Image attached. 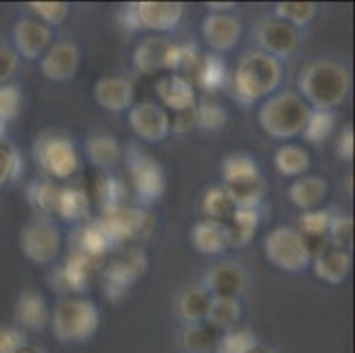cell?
<instances>
[{
  "label": "cell",
  "instance_id": "cell-1",
  "mask_svg": "<svg viewBox=\"0 0 355 353\" xmlns=\"http://www.w3.org/2000/svg\"><path fill=\"white\" fill-rule=\"evenodd\" d=\"M350 73L334 60H313L299 74V96L311 110H334L347 99Z\"/></svg>",
  "mask_w": 355,
  "mask_h": 353
},
{
  "label": "cell",
  "instance_id": "cell-2",
  "mask_svg": "<svg viewBox=\"0 0 355 353\" xmlns=\"http://www.w3.org/2000/svg\"><path fill=\"white\" fill-rule=\"evenodd\" d=\"M283 66L270 55L260 50L246 53L239 60L234 73V92L242 105H254L266 101L267 97L276 94L282 85Z\"/></svg>",
  "mask_w": 355,
  "mask_h": 353
},
{
  "label": "cell",
  "instance_id": "cell-3",
  "mask_svg": "<svg viewBox=\"0 0 355 353\" xmlns=\"http://www.w3.org/2000/svg\"><path fill=\"white\" fill-rule=\"evenodd\" d=\"M311 108L297 92L285 90L261 101L257 113L258 126L274 140H292L302 135Z\"/></svg>",
  "mask_w": 355,
  "mask_h": 353
},
{
  "label": "cell",
  "instance_id": "cell-4",
  "mask_svg": "<svg viewBox=\"0 0 355 353\" xmlns=\"http://www.w3.org/2000/svg\"><path fill=\"white\" fill-rule=\"evenodd\" d=\"M50 322L53 336L60 343L66 345L85 343L98 332L99 309L89 299L66 297L57 302Z\"/></svg>",
  "mask_w": 355,
  "mask_h": 353
},
{
  "label": "cell",
  "instance_id": "cell-5",
  "mask_svg": "<svg viewBox=\"0 0 355 353\" xmlns=\"http://www.w3.org/2000/svg\"><path fill=\"white\" fill-rule=\"evenodd\" d=\"M34 161L43 177L64 180L73 177L80 168V154L69 136L57 131L41 132L34 141Z\"/></svg>",
  "mask_w": 355,
  "mask_h": 353
},
{
  "label": "cell",
  "instance_id": "cell-6",
  "mask_svg": "<svg viewBox=\"0 0 355 353\" xmlns=\"http://www.w3.org/2000/svg\"><path fill=\"white\" fill-rule=\"evenodd\" d=\"M184 16L180 2H133L124 6L121 21L129 31H148L166 34L179 27Z\"/></svg>",
  "mask_w": 355,
  "mask_h": 353
},
{
  "label": "cell",
  "instance_id": "cell-7",
  "mask_svg": "<svg viewBox=\"0 0 355 353\" xmlns=\"http://www.w3.org/2000/svg\"><path fill=\"white\" fill-rule=\"evenodd\" d=\"M125 163L138 202L144 205L156 203L166 187V175L159 161L144 148L131 145L125 152Z\"/></svg>",
  "mask_w": 355,
  "mask_h": 353
},
{
  "label": "cell",
  "instance_id": "cell-8",
  "mask_svg": "<svg viewBox=\"0 0 355 353\" xmlns=\"http://www.w3.org/2000/svg\"><path fill=\"white\" fill-rule=\"evenodd\" d=\"M263 252L274 267L286 272L302 270L311 261L301 233L297 232V228L286 225L276 226L267 233Z\"/></svg>",
  "mask_w": 355,
  "mask_h": 353
},
{
  "label": "cell",
  "instance_id": "cell-9",
  "mask_svg": "<svg viewBox=\"0 0 355 353\" xmlns=\"http://www.w3.org/2000/svg\"><path fill=\"white\" fill-rule=\"evenodd\" d=\"M20 249L24 257L35 265H48L57 260L62 249V235L53 221L35 218L20 232Z\"/></svg>",
  "mask_w": 355,
  "mask_h": 353
},
{
  "label": "cell",
  "instance_id": "cell-10",
  "mask_svg": "<svg viewBox=\"0 0 355 353\" xmlns=\"http://www.w3.org/2000/svg\"><path fill=\"white\" fill-rule=\"evenodd\" d=\"M147 264V255L140 248L129 249L124 257L110 261L101 272V286L106 299L114 302L124 299L129 288L145 274Z\"/></svg>",
  "mask_w": 355,
  "mask_h": 353
},
{
  "label": "cell",
  "instance_id": "cell-11",
  "mask_svg": "<svg viewBox=\"0 0 355 353\" xmlns=\"http://www.w3.org/2000/svg\"><path fill=\"white\" fill-rule=\"evenodd\" d=\"M98 221L105 228L112 244L140 241L141 237H148L153 232V218L137 207L119 205L103 209Z\"/></svg>",
  "mask_w": 355,
  "mask_h": 353
},
{
  "label": "cell",
  "instance_id": "cell-12",
  "mask_svg": "<svg viewBox=\"0 0 355 353\" xmlns=\"http://www.w3.org/2000/svg\"><path fill=\"white\" fill-rule=\"evenodd\" d=\"M254 39L260 46V51L270 55L276 60H283L299 50L301 31L272 16V18L261 19L258 24Z\"/></svg>",
  "mask_w": 355,
  "mask_h": 353
},
{
  "label": "cell",
  "instance_id": "cell-13",
  "mask_svg": "<svg viewBox=\"0 0 355 353\" xmlns=\"http://www.w3.org/2000/svg\"><path fill=\"white\" fill-rule=\"evenodd\" d=\"M129 128L140 140L148 144L163 141L170 135V113L154 101L135 103L128 110Z\"/></svg>",
  "mask_w": 355,
  "mask_h": 353
},
{
  "label": "cell",
  "instance_id": "cell-14",
  "mask_svg": "<svg viewBox=\"0 0 355 353\" xmlns=\"http://www.w3.org/2000/svg\"><path fill=\"white\" fill-rule=\"evenodd\" d=\"M82 53L80 48L71 41L53 43L41 57L40 71L46 80L55 83L71 82L80 69Z\"/></svg>",
  "mask_w": 355,
  "mask_h": 353
},
{
  "label": "cell",
  "instance_id": "cell-15",
  "mask_svg": "<svg viewBox=\"0 0 355 353\" xmlns=\"http://www.w3.org/2000/svg\"><path fill=\"white\" fill-rule=\"evenodd\" d=\"M202 37L214 53H227L239 44L242 24L230 12H211L202 21Z\"/></svg>",
  "mask_w": 355,
  "mask_h": 353
},
{
  "label": "cell",
  "instance_id": "cell-16",
  "mask_svg": "<svg viewBox=\"0 0 355 353\" xmlns=\"http://www.w3.org/2000/svg\"><path fill=\"white\" fill-rule=\"evenodd\" d=\"M99 268L98 258L87 257L83 252L69 249L66 260L57 270L53 272L55 284H51L57 290L64 291H85L89 286L90 279L94 277L96 270Z\"/></svg>",
  "mask_w": 355,
  "mask_h": 353
},
{
  "label": "cell",
  "instance_id": "cell-17",
  "mask_svg": "<svg viewBox=\"0 0 355 353\" xmlns=\"http://www.w3.org/2000/svg\"><path fill=\"white\" fill-rule=\"evenodd\" d=\"M53 31L35 18H20L12 27L15 51L27 60H35L51 46Z\"/></svg>",
  "mask_w": 355,
  "mask_h": 353
},
{
  "label": "cell",
  "instance_id": "cell-18",
  "mask_svg": "<svg viewBox=\"0 0 355 353\" xmlns=\"http://www.w3.org/2000/svg\"><path fill=\"white\" fill-rule=\"evenodd\" d=\"M202 284L212 297L239 299L248 288V272L242 265L223 261L209 268Z\"/></svg>",
  "mask_w": 355,
  "mask_h": 353
},
{
  "label": "cell",
  "instance_id": "cell-19",
  "mask_svg": "<svg viewBox=\"0 0 355 353\" xmlns=\"http://www.w3.org/2000/svg\"><path fill=\"white\" fill-rule=\"evenodd\" d=\"M135 96L133 80L125 76H103L94 83V101L106 112H125L135 105Z\"/></svg>",
  "mask_w": 355,
  "mask_h": 353
},
{
  "label": "cell",
  "instance_id": "cell-20",
  "mask_svg": "<svg viewBox=\"0 0 355 353\" xmlns=\"http://www.w3.org/2000/svg\"><path fill=\"white\" fill-rule=\"evenodd\" d=\"M156 94L163 108L166 106L172 113L186 112L196 106V89L195 83L188 76L182 74H170L159 78L156 82Z\"/></svg>",
  "mask_w": 355,
  "mask_h": 353
},
{
  "label": "cell",
  "instance_id": "cell-21",
  "mask_svg": "<svg viewBox=\"0 0 355 353\" xmlns=\"http://www.w3.org/2000/svg\"><path fill=\"white\" fill-rule=\"evenodd\" d=\"M332 212L329 209H313L306 210L299 219V228L297 232L301 233L304 241L306 249H308L311 260L318 255L331 248L329 242V225H331Z\"/></svg>",
  "mask_w": 355,
  "mask_h": 353
},
{
  "label": "cell",
  "instance_id": "cell-22",
  "mask_svg": "<svg viewBox=\"0 0 355 353\" xmlns=\"http://www.w3.org/2000/svg\"><path fill=\"white\" fill-rule=\"evenodd\" d=\"M15 322L18 329L24 332L44 329L50 322V311H48L46 299L34 288H25L15 304Z\"/></svg>",
  "mask_w": 355,
  "mask_h": 353
},
{
  "label": "cell",
  "instance_id": "cell-23",
  "mask_svg": "<svg viewBox=\"0 0 355 353\" xmlns=\"http://www.w3.org/2000/svg\"><path fill=\"white\" fill-rule=\"evenodd\" d=\"M212 295L203 284H188L179 291L175 300V313L186 325L203 323L207 318Z\"/></svg>",
  "mask_w": 355,
  "mask_h": 353
},
{
  "label": "cell",
  "instance_id": "cell-24",
  "mask_svg": "<svg viewBox=\"0 0 355 353\" xmlns=\"http://www.w3.org/2000/svg\"><path fill=\"white\" fill-rule=\"evenodd\" d=\"M228 248L241 249L253 242L260 228V210L258 209H234L230 218L223 225Z\"/></svg>",
  "mask_w": 355,
  "mask_h": 353
},
{
  "label": "cell",
  "instance_id": "cell-25",
  "mask_svg": "<svg viewBox=\"0 0 355 353\" xmlns=\"http://www.w3.org/2000/svg\"><path fill=\"white\" fill-rule=\"evenodd\" d=\"M352 270L350 251L338 248L325 249L322 255L313 258V272L318 279L329 284H341L347 281Z\"/></svg>",
  "mask_w": 355,
  "mask_h": 353
},
{
  "label": "cell",
  "instance_id": "cell-26",
  "mask_svg": "<svg viewBox=\"0 0 355 353\" xmlns=\"http://www.w3.org/2000/svg\"><path fill=\"white\" fill-rule=\"evenodd\" d=\"M329 184L320 175H302L288 187V200L297 209L313 210L327 198Z\"/></svg>",
  "mask_w": 355,
  "mask_h": 353
},
{
  "label": "cell",
  "instance_id": "cell-27",
  "mask_svg": "<svg viewBox=\"0 0 355 353\" xmlns=\"http://www.w3.org/2000/svg\"><path fill=\"white\" fill-rule=\"evenodd\" d=\"M168 48H170V41L159 35L141 39L133 51L135 69L147 76L163 71Z\"/></svg>",
  "mask_w": 355,
  "mask_h": 353
},
{
  "label": "cell",
  "instance_id": "cell-28",
  "mask_svg": "<svg viewBox=\"0 0 355 353\" xmlns=\"http://www.w3.org/2000/svg\"><path fill=\"white\" fill-rule=\"evenodd\" d=\"M85 154L98 170L108 171L121 161L122 147L115 136L108 132H94L87 138Z\"/></svg>",
  "mask_w": 355,
  "mask_h": 353
},
{
  "label": "cell",
  "instance_id": "cell-29",
  "mask_svg": "<svg viewBox=\"0 0 355 353\" xmlns=\"http://www.w3.org/2000/svg\"><path fill=\"white\" fill-rule=\"evenodd\" d=\"M112 241L106 235L105 228L99 225V221H90L87 225H83L78 232L73 235V241H71V249L74 251H80L87 257L98 258L101 260L106 255L110 248H112Z\"/></svg>",
  "mask_w": 355,
  "mask_h": 353
},
{
  "label": "cell",
  "instance_id": "cell-30",
  "mask_svg": "<svg viewBox=\"0 0 355 353\" xmlns=\"http://www.w3.org/2000/svg\"><path fill=\"white\" fill-rule=\"evenodd\" d=\"M191 244L202 255L214 257L227 251V239L221 223L202 219L191 228Z\"/></svg>",
  "mask_w": 355,
  "mask_h": 353
},
{
  "label": "cell",
  "instance_id": "cell-31",
  "mask_svg": "<svg viewBox=\"0 0 355 353\" xmlns=\"http://www.w3.org/2000/svg\"><path fill=\"white\" fill-rule=\"evenodd\" d=\"M242 316V307L239 299H228V297H212L211 307H209L205 323L218 330L219 334L230 332L239 329V322Z\"/></svg>",
  "mask_w": 355,
  "mask_h": 353
},
{
  "label": "cell",
  "instance_id": "cell-32",
  "mask_svg": "<svg viewBox=\"0 0 355 353\" xmlns=\"http://www.w3.org/2000/svg\"><path fill=\"white\" fill-rule=\"evenodd\" d=\"M89 194L80 187H60L55 216L67 223H78L89 218Z\"/></svg>",
  "mask_w": 355,
  "mask_h": 353
},
{
  "label": "cell",
  "instance_id": "cell-33",
  "mask_svg": "<svg viewBox=\"0 0 355 353\" xmlns=\"http://www.w3.org/2000/svg\"><path fill=\"white\" fill-rule=\"evenodd\" d=\"M60 187L48 177H37L27 187V200L41 218L55 216Z\"/></svg>",
  "mask_w": 355,
  "mask_h": 353
},
{
  "label": "cell",
  "instance_id": "cell-34",
  "mask_svg": "<svg viewBox=\"0 0 355 353\" xmlns=\"http://www.w3.org/2000/svg\"><path fill=\"white\" fill-rule=\"evenodd\" d=\"M274 168L285 177H302L311 166V155L304 147L295 144L282 145L274 152Z\"/></svg>",
  "mask_w": 355,
  "mask_h": 353
},
{
  "label": "cell",
  "instance_id": "cell-35",
  "mask_svg": "<svg viewBox=\"0 0 355 353\" xmlns=\"http://www.w3.org/2000/svg\"><path fill=\"white\" fill-rule=\"evenodd\" d=\"M221 175L223 186H232V184L244 182V180L261 177V171L254 157H251L250 154L235 152V154L227 155V157L223 160Z\"/></svg>",
  "mask_w": 355,
  "mask_h": 353
},
{
  "label": "cell",
  "instance_id": "cell-36",
  "mask_svg": "<svg viewBox=\"0 0 355 353\" xmlns=\"http://www.w3.org/2000/svg\"><path fill=\"white\" fill-rule=\"evenodd\" d=\"M196 85L203 92H216L227 83V64L219 55L209 53L200 58V64L195 71Z\"/></svg>",
  "mask_w": 355,
  "mask_h": 353
},
{
  "label": "cell",
  "instance_id": "cell-37",
  "mask_svg": "<svg viewBox=\"0 0 355 353\" xmlns=\"http://www.w3.org/2000/svg\"><path fill=\"white\" fill-rule=\"evenodd\" d=\"M234 209V203L223 186H212L205 189L202 200H200V210L203 214V219L221 223V225L227 223Z\"/></svg>",
  "mask_w": 355,
  "mask_h": 353
},
{
  "label": "cell",
  "instance_id": "cell-38",
  "mask_svg": "<svg viewBox=\"0 0 355 353\" xmlns=\"http://www.w3.org/2000/svg\"><path fill=\"white\" fill-rule=\"evenodd\" d=\"M198 46L193 43H170L166 51V60H164V69L173 71V74H195L196 67L200 64Z\"/></svg>",
  "mask_w": 355,
  "mask_h": 353
},
{
  "label": "cell",
  "instance_id": "cell-39",
  "mask_svg": "<svg viewBox=\"0 0 355 353\" xmlns=\"http://www.w3.org/2000/svg\"><path fill=\"white\" fill-rule=\"evenodd\" d=\"M219 336L221 334L209 323H195V325H186L180 336V343L188 353H214Z\"/></svg>",
  "mask_w": 355,
  "mask_h": 353
},
{
  "label": "cell",
  "instance_id": "cell-40",
  "mask_svg": "<svg viewBox=\"0 0 355 353\" xmlns=\"http://www.w3.org/2000/svg\"><path fill=\"white\" fill-rule=\"evenodd\" d=\"M94 194L96 200L101 205V210L110 209V207L124 205V200L128 196V187L121 179L110 175L108 171H101V173L96 175Z\"/></svg>",
  "mask_w": 355,
  "mask_h": 353
},
{
  "label": "cell",
  "instance_id": "cell-41",
  "mask_svg": "<svg viewBox=\"0 0 355 353\" xmlns=\"http://www.w3.org/2000/svg\"><path fill=\"white\" fill-rule=\"evenodd\" d=\"M336 128V115L332 110H311L302 136L311 145H320L327 140Z\"/></svg>",
  "mask_w": 355,
  "mask_h": 353
},
{
  "label": "cell",
  "instance_id": "cell-42",
  "mask_svg": "<svg viewBox=\"0 0 355 353\" xmlns=\"http://www.w3.org/2000/svg\"><path fill=\"white\" fill-rule=\"evenodd\" d=\"M318 12V4L315 2H279L274 8V18L283 19L292 27L299 28L309 25Z\"/></svg>",
  "mask_w": 355,
  "mask_h": 353
},
{
  "label": "cell",
  "instance_id": "cell-43",
  "mask_svg": "<svg viewBox=\"0 0 355 353\" xmlns=\"http://www.w3.org/2000/svg\"><path fill=\"white\" fill-rule=\"evenodd\" d=\"M257 346L258 339L253 330L234 329L219 336L214 353H250Z\"/></svg>",
  "mask_w": 355,
  "mask_h": 353
},
{
  "label": "cell",
  "instance_id": "cell-44",
  "mask_svg": "<svg viewBox=\"0 0 355 353\" xmlns=\"http://www.w3.org/2000/svg\"><path fill=\"white\" fill-rule=\"evenodd\" d=\"M196 117L198 128L203 131H219L227 126L228 112L221 106V103L205 97L200 105H196Z\"/></svg>",
  "mask_w": 355,
  "mask_h": 353
},
{
  "label": "cell",
  "instance_id": "cell-45",
  "mask_svg": "<svg viewBox=\"0 0 355 353\" xmlns=\"http://www.w3.org/2000/svg\"><path fill=\"white\" fill-rule=\"evenodd\" d=\"M24 171L21 154L6 140H0V187L8 182H16Z\"/></svg>",
  "mask_w": 355,
  "mask_h": 353
},
{
  "label": "cell",
  "instance_id": "cell-46",
  "mask_svg": "<svg viewBox=\"0 0 355 353\" xmlns=\"http://www.w3.org/2000/svg\"><path fill=\"white\" fill-rule=\"evenodd\" d=\"M329 242L331 248L350 251L354 248V218L348 214H332L329 225Z\"/></svg>",
  "mask_w": 355,
  "mask_h": 353
},
{
  "label": "cell",
  "instance_id": "cell-47",
  "mask_svg": "<svg viewBox=\"0 0 355 353\" xmlns=\"http://www.w3.org/2000/svg\"><path fill=\"white\" fill-rule=\"evenodd\" d=\"M24 106V92L16 83L0 85V122L15 121Z\"/></svg>",
  "mask_w": 355,
  "mask_h": 353
},
{
  "label": "cell",
  "instance_id": "cell-48",
  "mask_svg": "<svg viewBox=\"0 0 355 353\" xmlns=\"http://www.w3.org/2000/svg\"><path fill=\"white\" fill-rule=\"evenodd\" d=\"M28 9L37 16L35 19H40L41 24L50 28L62 25L71 12L69 4L66 2H31Z\"/></svg>",
  "mask_w": 355,
  "mask_h": 353
},
{
  "label": "cell",
  "instance_id": "cell-49",
  "mask_svg": "<svg viewBox=\"0 0 355 353\" xmlns=\"http://www.w3.org/2000/svg\"><path fill=\"white\" fill-rule=\"evenodd\" d=\"M27 334L15 325L0 323V353H16L27 345Z\"/></svg>",
  "mask_w": 355,
  "mask_h": 353
},
{
  "label": "cell",
  "instance_id": "cell-50",
  "mask_svg": "<svg viewBox=\"0 0 355 353\" xmlns=\"http://www.w3.org/2000/svg\"><path fill=\"white\" fill-rule=\"evenodd\" d=\"M18 66H20L18 53L8 44L0 43V85L9 83V80L18 71Z\"/></svg>",
  "mask_w": 355,
  "mask_h": 353
},
{
  "label": "cell",
  "instance_id": "cell-51",
  "mask_svg": "<svg viewBox=\"0 0 355 353\" xmlns=\"http://www.w3.org/2000/svg\"><path fill=\"white\" fill-rule=\"evenodd\" d=\"M198 128V117H196V106L195 108H189L186 112L173 113V117H170V131L177 132H189L191 129Z\"/></svg>",
  "mask_w": 355,
  "mask_h": 353
},
{
  "label": "cell",
  "instance_id": "cell-52",
  "mask_svg": "<svg viewBox=\"0 0 355 353\" xmlns=\"http://www.w3.org/2000/svg\"><path fill=\"white\" fill-rule=\"evenodd\" d=\"M336 155L345 163H350L354 160V128L352 126L341 129L340 138L336 141Z\"/></svg>",
  "mask_w": 355,
  "mask_h": 353
},
{
  "label": "cell",
  "instance_id": "cell-53",
  "mask_svg": "<svg viewBox=\"0 0 355 353\" xmlns=\"http://www.w3.org/2000/svg\"><path fill=\"white\" fill-rule=\"evenodd\" d=\"M207 8L214 12H228L235 8L234 2H227V4H218V2H209Z\"/></svg>",
  "mask_w": 355,
  "mask_h": 353
},
{
  "label": "cell",
  "instance_id": "cell-54",
  "mask_svg": "<svg viewBox=\"0 0 355 353\" xmlns=\"http://www.w3.org/2000/svg\"><path fill=\"white\" fill-rule=\"evenodd\" d=\"M16 353H46L44 352L43 348H40V346H34V345H25V346H21L20 350H18V352Z\"/></svg>",
  "mask_w": 355,
  "mask_h": 353
},
{
  "label": "cell",
  "instance_id": "cell-55",
  "mask_svg": "<svg viewBox=\"0 0 355 353\" xmlns=\"http://www.w3.org/2000/svg\"><path fill=\"white\" fill-rule=\"evenodd\" d=\"M250 353H276V352H274L272 348H267V346H260V345H258L257 348L251 350Z\"/></svg>",
  "mask_w": 355,
  "mask_h": 353
},
{
  "label": "cell",
  "instance_id": "cell-56",
  "mask_svg": "<svg viewBox=\"0 0 355 353\" xmlns=\"http://www.w3.org/2000/svg\"><path fill=\"white\" fill-rule=\"evenodd\" d=\"M352 177H354V175H348L347 177V191H348V194H352V189H354V180H352Z\"/></svg>",
  "mask_w": 355,
  "mask_h": 353
},
{
  "label": "cell",
  "instance_id": "cell-57",
  "mask_svg": "<svg viewBox=\"0 0 355 353\" xmlns=\"http://www.w3.org/2000/svg\"><path fill=\"white\" fill-rule=\"evenodd\" d=\"M6 131H8V124L0 122V140H6Z\"/></svg>",
  "mask_w": 355,
  "mask_h": 353
}]
</instances>
